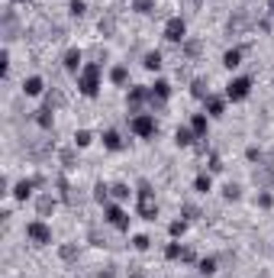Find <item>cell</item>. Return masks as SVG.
Segmentation results:
<instances>
[{"label":"cell","mask_w":274,"mask_h":278,"mask_svg":"<svg viewBox=\"0 0 274 278\" xmlns=\"http://www.w3.org/2000/svg\"><path fill=\"white\" fill-rule=\"evenodd\" d=\"M139 217H145V220H155V217H158V204H155V198H152V185H148V181L139 185Z\"/></svg>","instance_id":"cell-2"},{"label":"cell","mask_w":274,"mask_h":278,"mask_svg":"<svg viewBox=\"0 0 274 278\" xmlns=\"http://www.w3.org/2000/svg\"><path fill=\"white\" fill-rule=\"evenodd\" d=\"M210 172H223V162H219V155H210Z\"/></svg>","instance_id":"cell-37"},{"label":"cell","mask_w":274,"mask_h":278,"mask_svg":"<svg viewBox=\"0 0 274 278\" xmlns=\"http://www.w3.org/2000/svg\"><path fill=\"white\" fill-rule=\"evenodd\" d=\"M223 65L226 68H239V65H242V49H229L223 55Z\"/></svg>","instance_id":"cell-15"},{"label":"cell","mask_w":274,"mask_h":278,"mask_svg":"<svg viewBox=\"0 0 274 278\" xmlns=\"http://www.w3.org/2000/svg\"><path fill=\"white\" fill-rule=\"evenodd\" d=\"M174 142H177V146H190V142H194V130H190V126H177Z\"/></svg>","instance_id":"cell-16"},{"label":"cell","mask_w":274,"mask_h":278,"mask_svg":"<svg viewBox=\"0 0 274 278\" xmlns=\"http://www.w3.org/2000/svg\"><path fill=\"white\" fill-rule=\"evenodd\" d=\"M104 146L110 149V152H120V149L126 146V142H123V136H120L116 130H107V133H104Z\"/></svg>","instance_id":"cell-11"},{"label":"cell","mask_w":274,"mask_h":278,"mask_svg":"<svg viewBox=\"0 0 274 278\" xmlns=\"http://www.w3.org/2000/svg\"><path fill=\"white\" fill-rule=\"evenodd\" d=\"M133 246H136V249H142V253H145V249L152 246V240H148V236H136V240H133Z\"/></svg>","instance_id":"cell-34"},{"label":"cell","mask_w":274,"mask_h":278,"mask_svg":"<svg viewBox=\"0 0 274 278\" xmlns=\"http://www.w3.org/2000/svg\"><path fill=\"white\" fill-rule=\"evenodd\" d=\"M110 194H113V198H120V201H126V198H129V185H113V188H110Z\"/></svg>","instance_id":"cell-27"},{"label":"cell","mask_w":274,"mask_h":278,"mask_svg":"<svg viewBox=\"0 0 274 278\" xmlns=\"http://www.w3.org/2000/svg\"><path fill=\"white\" fill-rule=\"evenodd\" d=\"M65 68L68 71H78L81 68V49H68L65 52Z\"/></svg>","instance_id":"cell-13"},{"label":"cell","mask_w":274,"mask_h":278,"mask_svg":"<svg viewBox=\"0 0 274 278\" xmlns=\"http://www.w3.org/2000/svg\"><path fill=\"white\" fill-rule=\"evenodd\" d=\"M252 94V78H236L226 84V97L229 100H245Z\"/></svg>","instance_id":"cell-5"},{"label":"cell","mask_w":274,"mask_h":278,"mask_svg":"<svg viewBox=\"0 0 274 278\" xmlns=\"http://www.w3.org/2000/svg\"><path fill=\"white\" fill-rule=\"evenodd\" d=\"M168 94H171V84H168V81H155V87H152V104H155V100H158V104H161V100H168Z\"/></svg>","instance_id":"cell-12"},{"label":"cell","mask_w":274,"mask_h":278,"mask_svg":"<svg viewBox=\"0 0 274 278\" xmlns=\"http://www.w3.org/2000/svg\"><path fill=\"white\" fill-rule=\"evenodd\" d=\"M91 133H87V130H78V133H74V146H81V149H84V146H91Z\"/></svg>","instance_id":"cell-25"},{"label":"cell","mask_w":274,"mask_h":278,"mask_svg":"<svg viewBox=\"0 0 274 278\" xmlns=\"http://www.w3.org/2000/svg\"><path fill=\"white\" fill-rule=\"evenodd\" d=\"M94 198H97L100 204H107V198H110V188H107V185H97V188H94Z\"/></svg>","instance_id":"cell-30"},{"label":"cell","mask_w":274,"mask_h":278,"mask_svg":"<svg viewBox=\"0 0 274 278\" xmlns=\"http://www.w3.org/2000/svg\"><path fill=\"white\" fill-rule=\"evenodd\" d=\"M207 110L210 117H223V97H207Z\"/></svg>","instance_id":"cell-21"},{"label":"cell","mask_w":274,"mask_h":278,"mask_svg":"<svg viewBox=\"0 0 274 278\" xmlns=\"http://www.w3.org/2000/svg\"><path fill=\"white\" fill-rule=\"evenodd\" d=\"M49 210H55V198H49V194H45V198H39V214H49Z\"/></svg>","instance_id":"cell-26"},{"label":"cell","mask_w":274,"mask_h":278,"mask_svg":"<svg viewBox=\"0 0 274 278\" xmlns=\"http://www.w3.org/2000/svg\"><path fill=\"white\" fill-rule=\"evenodd\" d=\"M223 194H226V201H239V198H242V188H239V185H232V181H229V185L223 188Z\"/></svg>","instance_id":"cell-24"},{"label":"cell","mask_w":274,"mask_h":278,"mask_svg":"<svg viewBox=\"0 0 274 278\" xmlns=\"http://www.w3.org/2000/svg\"><path fill=\"white\" fill-rule=\"evenodd\" d=\"M145 100H152V91H145V87H129V107H142Z\"/></svg>","instance_id":"cell-9"},{"label":"cell","mask_w":274,"mask_h":278,"mask_svg":"<svg viewBox=\"0 0 274 278\" xmlns=\"http://www.w3.org/2000/svg\"><path fill=\"white\" fill-rule=\"evenodd\" d=\"M133 133H136V136H142V139H148V136L158 133V123H155L152 113H136V117H133Z\"/></svg>","instance_id":"cell-3"},{"label":"cell","mask_w":274,"mask_h":278,"mask_svg":"<svg viewBox=\"0 0 274 278\" xmlns=\"http://www.w3.org/2000/svg\"><path fill=\"white\" fill-rule=\"evenodd\" d=\"M194 259H197L194 249H184V253H181V262H194Z\"/></svg>","instance_id":"cell-38"},{"label":"cell","mask_w":274,"mask_h":278,"mask_svg":"<svg viewBox=\"0 0 274 278\" xmlns=\"http://www.w3.org/2000/svg\"><path fill=\"white\" fill-rule=\"evenodd\" d=\"M68 10H71L74 16H81V13H84V0H71V6H68Z\"/></svg>","instance_id":"cell-36"},{"label":"cell","mask_w":274,"mask_h":278,"mask_svg":"<svg viewBox=\"0 0 274 278\" xmlns=\"http://www.w3.org/2000/svg\"><path fill=\"white\" fill-rule=\"evenodd\" d=\"M58 256H61L65 262H71L74 256H78V249H74V246H61V249H58Z\"/></svg>","instance_id":"cell-31"},{"label":"cell","mask_w":274,"mask_h":278,"mask_svg":"<svg viewBox=\"0 0 274 278\" xmlns=\"http://www.w3.org/2000/svg\"><path fill=\"white\" fill-rule=\"evenodd\" d=\"M78 91L84 94V97H97L100 91V65L97 62H87L84 68L78 74Z\"/></svg>","instance_id":"cell-1"},{"label":"cell","mask_w":274,"mask_h":278,"mask_svg":"<svg viewBox=\"0 0 274 278\" xmlns=\"http://www.w3.org/2000/svg\"><path fill=\"white\" fill-rule=\"evenodd\" d=\"M200 272H203V275H213V272H216V259H203V262H200Z\"/></svg>","instance_id":"cell-32"},{"label":"cell","mask_w":274,"mask_h":278,"mask_svg":"<svg viewBox=\"0 0 274 278\" xmlns=\"http://www.w3.org/2000/svg\"><path fill=\"white\" fill-rule=\"evenodd\" d=\"M36 123L42 126V130H52V107H42V110H36Z\"/></svg>","instance_id":"cell-18"},{"label":"cell","mask_w":274,"mask_h":278,"mask_svg":"<svg viewBox=\"0 0 274 278\" xmlns=\"http://www.w3.org/2000/svg\"><path fill=\"white\" fill-rule=\"evenodd\" d=\"M26 236H29L36 246H49L52 243V230L45 227L42 220H32V223H26Z\"/></svg>","instance_id":"cell-4"},{"label":"cell","mask_w":274,"mask_h":278,"mask_svg":"<svg viewBox=\"0 0 274 278\" xmlns=\"http://www.w3.org/2000/svg\"><path fill=\"white\" fill-rule=\"evenodd\" d=\"M194 188H197V191H200V194H207V191H210V188H213V181H210V175H197V181H194Z\"/></svg>","instance_id":"cell-22"},{"label":"cell","mask_w":274,"mask_h":278,"mask_svg":"<svg viewBox=\"0 0 274 278\" xmlns=\"http://www.w3.org/2000/svg\"><path fill=\"white\" fill-rule=\"evenodd\" d=\"M184 52H187L190 58H194V55H200V42H197V39H187V42H184Z\"/></svg>","instance_id":"cell-29"},{"label":"cell","mask_w":274,"mask_h":278,"mask_svg":"<svg viewBox=\"0 0 274 278\" xmlns=\"http://www.w3.org/2000/svg\"><path fill=\"white\" fill-rule=\"evenodd\" d=\"M258 204H262V207H271V204H274L271 194H262V198H258Z\"/></svg>","instance_id":"cell-39"},{"label":"cell","mask_w":274,"mask_h":278,"mask_svg":"<svg viewBox=\"0 0 274 278\" xmlns=\"http://www.w3.org/2000/svg\"><path fill=\"white\" fill-rule=\"evenodd\" d=\"M100 278H116V275L110 272V269H104V272H100Z\"/></svg>","instance_id":"cell-41"},{"label":"cell","mask_w":274,"mask_h":278,"mask_svg":"<svg viewBox=\"0 0 274 278\" xmlns=\"http://www.w3.org/2000/svg\"><path fill=\"white\" fill-rule=\"evenodd\" d=\"M110 81H113V84H126V81H129V68H123V65H116V68L110 71Z\"/></svg>","instance_id":"cell-19"},{"label":"cell","mask_w":274,"mask_h":278,"mask_svg":"<svg viewBox=\"0 0 274 278\" xmlns=\"http://www.w3.org/2000/svg\"><path fill=\"white\" fill-rule=\"evenodd\" d=\"M207 126H210V123H207V117H203V113H197V117L190 120V130H194V136H200V139L207 136Z\"/></svg>","instance_id":"cell-14"},{"label":"cell","mask_w":274,"mask_h":278,"mask_svg":"<svg viewBox=\"0 0 274 278\" xmlns=\"http://www.w3.org/2000/svg\"><path fill=\"white\" fill-rule=\"evenodd\" d=\"M184 214H187V220H194V217H197V207H190V204H184Z\"/></svg>","instance_id":"cell-40"},{"label":"cell","mask_w":274,"mask_h":278,"mask_svg":"<svg viewBox=\"0 0 274 278\" xmlns=\"http://www.w3.org/2000/svg\"><path fill=\"white\" fill-rule=\"evenodd\" d=\"M61 104H65V97H61L58 91H52V94H49V104H45V107H61Z\"/></svg>","instance_id":"cell-35"},{"label":"cell","mask_w":274,"mask_h":278,"mask_svg":"<svg viewBox=\"0 0 274 278\" xmlns=\"http://www.w3.org/2000/svg\"><path fill=\"white\" fill-rule=\"evenodd\" d=\"M36 185H39L36 178H23L16 188H13V198H16V201H26V198L32 194V188H36Z\"/></svg>","instance_id":"cell-10"},{"label":"cell","mask_w":274,"mask_h":278,"mask_svg":"<svg viewBox=\"0 0 274 278\" xmlns=\"http://www.w3.org/2000/svg\"><path fill=\"white\" fill-rule=\"evenodd\" d=\"M142 65H145L148 71H158V68H161V52H145V58H142Z\"/></svg>","instance_id":"cell-17"},{"label":"cell","mask_w":274,"mask_h":278,"mask_svg":"<svg viewBox=\"0 0 274 278\" xmlns=\"http://www.w3.org/2000/svg\"><path fill=\"white\" fill-rule=\"evenodd\" d=\"M42 78H39V74H29V78L23 81V94L26 97H39V94H42Z\"/></svg>","instance_id":"cell-8"},{"label":"cell","mask_w":274,"mask_h":278,"mask_svg":"<svg viewBox=\"0 0 274 278\" xmlns=\"http://www.w3.org/2000/svg\"><path fill=\"white\" fill-rule=\"evenodd\" d=\"M184 230H187V223H184V220H174V223H171V227H168V233H171V236H174V240H177V236H184Z\"/></svg>","instance_id":"cell-28"},{"label":"cell","mask_w":274,"mask_h":278,"mask_svg":"<svg viewBox=\"0 0 274 278\" xmlns=\"http://www.w3.org/2000/svg\"><path fill=\"white\" fill-rule=\"evenodd\" d=\"M268 13H271V16H274V0H268Z\"/></svg>","instance_id":"cell-42"},{"label":"cell","mask_w":274,"mask_h":278,"mask_svg":"<svg viewBox=\"0 0 274 278\" xmlns=\"http://www.w3.org/2000/svg\"><path fill=\"white\" fill-rule=\"evenodd\" d=\"M107 223L116 227V230H129V214L116 204H107Z\"/></svg>","instance_id":"cell-7"},{"label":"cell","mask_w":274,"mask_h":278,"mask_svg":"<svg viewBox=\"0 0 274 278\" xmlns=\"http://www.w3.org/2000/svg\"><path fill=\"white\" fill-rule=\"evenodd\" d=\"M190 94H194V97H200V100H207V97H210V91H207V81H200V78H197L194 84H190Z\"/></svg>","instance_id":"cell-20"},{"label":"cell","mask_w":274,"mask_h":278,"mask_svg":"<svg viewBox=\"0 0 274 278\" xmlns=\"http://www.w3.org/2000/svg\"><path fill=\"white\" fill-rule=\"evenodd\" d=\"M133 10L136 13H152L155 10V0H133Z\"/></svg>","instance_id":"cell-23"},{"label":"cell","mask_w":274,"mask_h":278,"mask_svg":"<svg viewBox=\"0 0 274 278\" xmlns=\"http://www.w3.org/2000/svg\"><path fill=\"white\" fill-rule=\"evenodd\" d=\"M181 253H184V249L177 246V243H171V246L164 249V256H168V259H181Z\"/></svg>","instance_id":"cell-33"},{"label":"cell","mask_w":274,"mask_h":278,"mask_svg":"<svg viewBox=\"0 0 274 278\" xmlns=\"http://www.w3.org/2000/svg\"><path fill=\"white\" fill-rule=\"evenodd\" d=\"M184 36H187V23H184L181 16H171L168 23H164V39H168V42H184Z\"/></svg>","instance_id":"cell-6"}]
</instances>
